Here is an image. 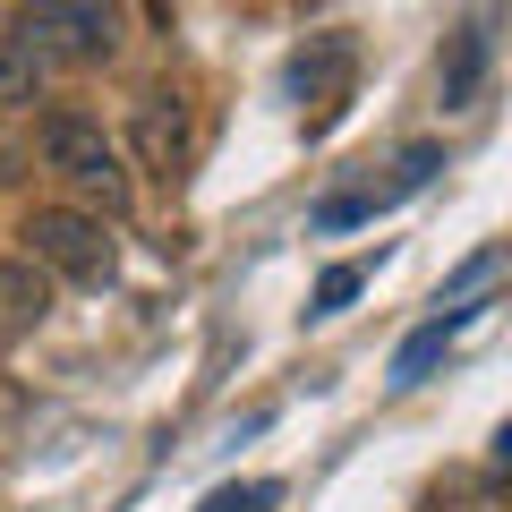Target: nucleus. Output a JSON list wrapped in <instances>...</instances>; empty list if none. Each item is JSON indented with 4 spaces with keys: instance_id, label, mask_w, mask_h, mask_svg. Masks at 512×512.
Masks as SVG:
<instances>
[{
    "instance_id": "obj_12",
    "label": "nucleus",
    "mask_w": 512,
    "mask_h": 512,
    "mask_svg": "<svg viewBox=\"0 0 512 512\" xmlns=\"http://www.w3.org/2000/svg\"><path fill=\"white\" fill-rule=\"evenodd\" d=\"M359 291H367V265H325V274H316V299H308V316H342Z\"/></svg>"
},
{
    "instance_id": "obj_10",
    "label": "nucleus",
    "mask_w": 512,
    "mask_h": 512,
    "mask_svg": "<svg viewBox=\"0 0 512 512\" xmlns=\"http://www.w3.org/2000/svg\"><path fill=\"white\" fill-rule=\"evenodd\" d=\"M43 77H52V60H43V52H26L18 35H0V111L35 103V94H43Z\"/></svg>"
},
{
    "instance_id": "obj_13",
    "label": "nucleus",
    "mask_w": 512,
    "mask_h": 512,
    "mask_svg": "<svg viewBox=\"0 0 512 512\" xmlns=\"http://www.w3.org/2000/svg\"><path fill=\"white\" fill-rule=\"evenodd\" d=\"M0 180H18V146L9 137H0Z\"/></svg>"
},
{
    "instance_id": "obj_5",
    "label": "nucleus",
    "mask_w": 512,
    "mask_h": 512,
    "mask_svg": "<svg viewBox=\"0 0 512 512\" xmlns=\"http://www.w3.org/2000/svg\"><path fill=\"white\" fill-rule=\"evenodd\" d=\"M128 154L146 171H163V180L188 163V94L180 86H146L128 103Z\"/></svg>"
},
{
    "instance_id": "obj_9",
    "label": "nucleus",
    "mask_w": 512,
    "mask_h": 512,
    "mask_svg": "<svg viewBox=\"0 0 512 512\" xmlns=\"http://www.w3.org/2000/svg\"><path fill=\"white\" fill-rule=\"evenodd\" d=\"M43 308H52V291H43V274H35V265H0V333L43 325Z\"/></svg>"
},
{
    "instance_id": "obj_1",
    "label": "nucleus",
    "mask_w": 512,
    "mask_h": 512,
    "mask_svg": "<svg viewBox=\"0 0 512 512\" xmlns=\"http://www.w3.org/2000/svg\"><path fill=\"white\" fill-rule=\"evenodd\" d=\"M35 154H43V171H52L77 205H94V214H128V154L111 146L94 120L52 111V120L35 128Z\"/></svg>"
},
{
    "instance_id": "obj_8",
    "label": "nucleus",
    "mask_w": 512,
    "mask_h": 512,
    "mask_svg": "<svg viewBox=\"0 0 512 512\" xmlns=\"http://www.w3.org/2000/svg\"><path fill=\"white\" fill-rule=\"evenodd\" d=\"M487 26H461L453 35V52H444V111H461V103H478V77H487Z\"/></svg>"
},
{
    "instance_id": "obj_7",
    "label": "nucleus",
    "mask_w": 512,
    "mask_h": 512,
    "mask_svg": "<svg viewBox=\"0 0 512 512\" xmlns=\"http://www.w3.org/2000/svg\"><path fill=\"white\" fill-rule=\"evenodd\" d=\"M470 316H478V308H444V316H427V325L410 333L402 350H393V376H384V384H393V393H410V384H427V367H436L444 350H453V333L470 325Z\"/></svg>"
},
{
    "instance_id": "obj_4",
    "label": "nucleus",
    "mask_w": 512,
    "mask_h": 512,
    "mask_svg": "<svg viewBox=\"0 0 512 512\" xmlns=\"http://www.w3.org/2000/svg\"><path fill=\"white\" fill-rule=\"evenodd\" d=\"M436 171H444V146H427V137H419V146H402V154H393V180H384V188H333V197L316 205V231H350V222L384 214V205L419 197V188L436 180Z\"/></svg>"
},
{
    "instance_id": "obj_2",
    "label": "nucleus",
    "mask_w": 512,
    "mask_h": 512,
    "mask_svg": "<svg viewBox=\"0 0 512 512\" xmlns=\"http://www.w3.org/2000/svg\"><path fill=\"white\" fill-rule=\"evenodd\" d=\"M18 43L60 69H103V60H120V0H35Z\"/></svg>"
},
{
    "instance_id": "obj_3",
    "label": "nucleus",
    "mask_w": 512,
    "mask_h": 512,
    "mask_svg": "<svg viewBox=\"0 0 512 512\" xmlns=\"http://www.w3.org/2000/svg\"><path fill=\"white\" fill-rule=\"evenodd\" d=\"M18 239H26V265H52L69 282H111V265H120L103 214H86V205H35Z\"/></svg>"
},
{
    "instance_id": "obj_6",
    "label": "nucleus",
    "mask_w": 512,
    "mask_h": 512,
    "mask_svg": "<svg viewBox=\"0 0 512 512\" xmlns=\"http://www.w3.org/2000/svg\"><path fill=\"white\" fill-rule=\"evenodd\" d=\"M350 69H359V43H350V35H316L308 52L291 60V94L316 103V111H333L350 94Z\"/></svg>"
},
{
    "instance_id": "obj_11",
    "label": "nucleus",
    "mask_w": 512,
    "mask_h": 512,
    "mask_svg": "<svg viewBox=\"0 0 512 512\" xmlns=\"http://www.w3.org/2000/svg\"><path fill=\"white\" fill-rule=\"evenodd\" d=\"M282 504V478H239V487H214L197 512H274Z\"/></svg>"
}]
</instances>
